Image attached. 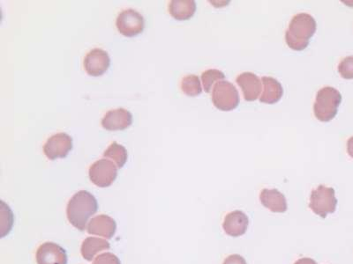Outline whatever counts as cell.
Returning a JSON list of instances; mask_svg holds the SVG:
<instances>
[{
    "label": "cell",
    "mask_w": 353,
    "mask_h": 264,
    "mask_svg": "<svg viewBox=\"0 0 353 264\" xmlns=\"http://www.w3.org/2000/svg\"><path fill=\"white\" fill-rule=\"evenodd\" d=\"M98 204L91 192L80 191L73 195L67 207L68 221L80 231H84L89 220L97 213Z\"/></svg>",
    "instance_id": "6da1fadb"
},
{
    "label": "cell",
    "mask_w": 353,
    "mask_h": 264,
    "mask_svg": "<svg viewBox=\"0 0 353 264\" xmlns=\"http://www.w3.org/2000/svg\"><path fill=\"white\" fill-rule=\"evenodd\" d=\"M317 29V21L312 15L305 12L294 15L286 33L287 45L293 51H303L308 47Z\"/></svg>",
    "instance_id": "7a4b0ae2"
},
{
    "label": "cell",
    "mask_w": 353,
    "mask_h": 264,
    "mask_svg": "<svg viewBox=\"0 0 353 264\" xmlns=\"http://www.w3.org/2000/svg\"><path fill=\"white\" fill-rule=\"evenodd\" d=\"M341 101L342 95L339 90L331 86L319 90L314 105L315 117L321 122H330L337 116Z\"/></svg>",
    "instance_id": "3957f363"
},
{
    "label": "cell",
    "mask_w": 353,
    "mask_h": 264,
    "mask_svg": "<svg viewBox=\"0 0 353 264\" xmlns=\"http://www.w3.org/2000/svg\"><path fill=\"white\" fill-rule=\"evenodd\" d=\"M337 204V200L334 189L320 185L312 191L309 208L323 219L329 214L335 213Z\"/></svg>",
    "instance_id": "277c9868"
},
{
    "label": "cell",
    "mask_w": 353,
    "mask_h": 264,
    "mask_svg": "<svg viewBox=\"0 0 353 264\" xmlns=\"http://www.w3.org/2000/svg\"><path fill=\"white\" fill-rule=\"evenodd\" d=\"M240 98L234 84L225 82L216 83L212 90L214 106L222 111H231L240 104Z\"/></svg>",
    "instance_id": "5b68a950"
},
{
    "label": "cell",
    "mask_w": 353,
    "mask_h": 264,
    "mask_svg": "<svg viewBox=\"0 0 353 264\" xmlns=\"http://www.w3.org/2000/svg\"><path fill=\"white\" fill-rule=\"evenodd\" d=\"M117 176V167L107 158H101L93 163L89 169V176L93 184L99 188L109 187Z\"/></svg>",
    "instance_id": "8992f818"
},
{
    "label": "cell",
    "mask_w": 353,
    "mask_h": 264,
    "mask_svg": "<svg viewBox=\"0 0 353 264\" xmlns=\"http://www.w3.org/2000/svg\"><path fill=\"white\" fill-rule=\"evenodd\" d=\"M116 27L124 36L134 37L144 31V18L134 9H126L117 15Z\"/></svg>",
    "instance_id": "52a82bcc"
},
{
    "label": "cell",
    "mask_w": 353,
    "mask_h": 264,
    "mask_svg": "<svg viewBox=\"0 0 353 264\" xmlns=\"http://www.w3.org/2000/svg\"><path fill=\"white\" fill-rule=\"evenodd\" d=\"M73 139L67 133L60 132L52 135L43 145V154L51 160L67 156L72 151Z\"/></svg>",
    "instance_id": "ba28073f"
},
{
    "label": "cell",
    "mask_w": 353,
    "mask_h": 264,
    "mask_svg": "<svg viewBox=\"0 0 353 264\" xmlns=\"http://www.w3.org/2000/svg\"><path fill=\"white\" fill-rule=\"evenodd\" d=\"M111 59L109 54L102 49H93L87 53L83 61L84 70L89 76H102L109 69Z\"/></svg>",
    "instance_id": "9c48e42d"
},
{
    "label": "cell",
    "mask_w": 353,
    "mask_h": 264,
    "mask_svg": "<svg viewBox=\"0 0 353 264\" xmlns=\"http://www.w3.org/2000/svg\"><path fill=\"white\" fill-rule=\"evenodd\" d=\"M37 264H67L66 250L54 242H45L37 248Z\"/></svg>",
    "instance_id": "30bf717a"
},
{
    "label": "cell",
    "mask_w": 353,
    "mask_h": 264,
    "mask_svg": "<svg viewBox=\"0 0 353 264\" xmlns=\"http://www.w3.org/2000/svg\"><path fill=\"white\" fill-rule=\"evenodd\" d=\"M132 123V114L122 108L108 111L101 122L103 128L110 132L128 129Z\"/></svg>",
    "instance_id": "8fae6325"
},
{
    "label": "cell",
    "mask_w": 353,
    "mask_h": 264,
    "mask_svg": "<svg viewBox=\"0 0 353 264\" xmlns=\"http://www.w3.org/2000/svg\"><path fill=\"white\" fill-rule=\"evenodd\" d=\"M249 217L241 211H234L225 216L223 228L225 234L231 237H240L246 234L249 228Z\"/></svg>",
    "instance_id": "7c38bea8"
},
{
    "label": "cell",
    "mask_w": 353,
    "mask_h": 264,
    "mask_svg": "<svg viewBox=\"0 0 353 264\" xmlns=\"http://www.w3.org/2000/svg\"><path fill=\"white\" fill-rule=\"evenodd\" d=\"M236 82L242 90L244 100L255 101L261 95L262 80L253 73H244L237 77Z\"/></svg>",
    "instance_id": "4fadbf2b"
},
{
    "label": "cell",
    "mask_w": 353,
    "mask_h": 264,
    "mask_svg": "<svg viewBox=\"0 0 353 264\" xmlns=\"http://www.w3.org/2000/svg\"><path fill=\"white\" fill-rule=\"evenodd\" d=\"M116 230L115 220L113 217L104 215V214L93 217L87 226V231L89 235L102 236L107 240L113 237Z\"/></svg>",
    "instance_id": "5bb4252c"
},
{
    "label": "cell",
    "mask_w": 353,
    "mask_h": 264,
    "mask_svg": "<svg viewBox=\"0 0 353 264\" xmlns=\"http://www.w3.org/2000/svg\"><path fill=\"white\" fill-rule=\"evenodd\" d=\"M260 201L263 206L275 213H284L287 211V201L284 194L277 189H262Z\"/></svg>",
    "instance_id": "9a60e30c"
},
{
    "label": "cell",
    "mask_w": 353,
    "mask_h": 264,
    "mask_svg": "<svg viewBox=\"0 0 353 264\" xmlns=\"http://www.w3.org/2000/svg\"><path fill=\"white\" fill-rule=\"evenodd\" d=\"M263 92L260 96V101L266 104H274L280 101L284 95L281 83L272 77H262Z\"/></svg>",
    "instance_id": "2e32d148"
},
{
    "label": "cell",
    "mask_w": 353,
    "mask_h": 264,
    "mask_svg": "<svg viewBox=\"0 0 353 264\" xmlns=\"http://www.w3.org/2000/svg\"><path fill=\"white\" fill-rule=\"evenodd\" d=\"M169 14L178 21H187L194 16L196 4L193 0H172L168 5Z\"/></svg>",
    "instance_id": "e0dca14e"
},
{
    "label": "cell",
    "mask_w": 353,
    "mask_h": 264,
    "mask_svg": "<svg viewBox=\"0 0 353 264\" xmlns=\"http://www.w3.org/2000/svg\"><path fill=\"white\" fill-rule=\"evenodd\" d=\"M109 242L104 239L97 237H89L82 242L80 253L83 259L87 261H92L98 254L110 250Z\"/></svg>",
    "instance_id": "ac0fdd59"
},
{
    "label": "cell",
    "mask_w": 353,
    "mask_h": 264,
    "mask_svg": "<svg viewBox=\"0 0 353 264\" xmlns=\"http://www.w3.org/2000/svg\"><path fill=\"white\" fill-rule=\"evenodd\" d=\"M104 158L115 163L117 169H122L128 160V150L119 143L114 141L104 151Z\"/></svg>",
    "instance_id": "d6986e66"
},
{
    "label": "cell",
    "mask_w": 353,
    "mask_h": 264,
    "mask_svg": "<svg viewBox=\"0 0 353 264\" xmlns=\"http://www.w3.org/2000/svg\"><path fill=\"white\" fill-rule=\"evenodd\" d=\"M181 88L185 95L190 96V97L200 95L201 92H203L200 77L197 75H194V74L183 77Z\"/></svg>",
    "instance_id": "ffe728a7"
},
{
    "label": "cell",
    "mask_w": 353,
    "mask_h": 264,
    "mask_svg": "<svg viewBox=\"0 0 353 264\" xmlns=\"http://www.w3.org/2000/svg\"><path fill=\"white\" fill-rule=\"evenodd\" d=\"M225 75L221 71L209 69L203 71L201 74V82H203L204 91L212 93L216 83L225 80Z\"/></svg>",
    "instance_id": "44dd1931"
},
{
    "label": "cell",
    "mask_w": 353,
    "mask_h": 264,
    "mask_svg": "<svg viewBox=\"0 0 353 264\" xmlns=\"http://www.w3.org/2000/svg\"><path fill=\"white\" fill-rule=\"evenodd\" d=\"M340 75L343 79L353 80V56L343 59L339 65Z\"/></svg>",
    "instance_id": "7402d4cb"
},
{
    "label": "cell",
    "mask_w": 353,
    "mask_h": 264,
    "mask_svg": "<svg viewBox=\"0 0 353 264\" xmlns=\"http://www.w3.org/2000/svg\"><path fill=\"white\" fill-rule=\"evenodd\" d=\"M93 264H122L119 257L113 253H104L95 257Z\"/></svg>",
    "instance_id": "603a6c76"
},
{
    "label": "cell",
    "mask_w": 353,
    "mask_h": 264,
    "mask_svg": "<svg viewBox=\"0 0 353 264\" xmlns=\"http://www.w3.org/2000/svg\"><path fill=\"white\" fill-rule=\"evenodd\" d=\"M223 264H247V261L240 254H231L225 259Z\"/></svg>",
    "instance_id": "cb8c5ba5"
},
{
    "label": "cell",
    "mask_w": 353,
    "mask_h": 264,
    "mask_svg": "<svg viewBox=\"0 0 353 264\" xmlns=\"http://www.w3.org/2000/svg\"><path fill=\"white\" fill-rule=\"evenodd\" d=\"M294 264H317V263L315 262V260L308 259V257H304V259L296 261L295 263Z\"/></svg>",
    "instance_id": "d4e9b609"
},
{
    "label": "cell",
    "mask_w": 353,
    "mask_h": 264,
    "mask_svg": "<svg viewBox=\"0 0 353 264\" xmlns=\"http://www.w3.org/2000/svg\"><path fill=\"white\" fill-rule=\"evenodd\" d=\"M348 152L350 156L353 158V136L348 142Z\"/></svg>",
    "instance_id": "484cf974"
}]
</instances>
